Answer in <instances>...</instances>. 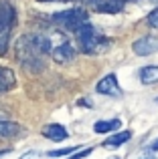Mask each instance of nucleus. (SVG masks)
I'll list each match as a JSON object with an SVG mask.
<instances>
[{
  "label": "nucleus",
  "instance_id": "f257e3e1",
  "mask_svg": "<svg viewBox=\"0 0 158 159\" xmlns=\"http://www.w3.org/2000/svg\"><path fill=\"white\" fill-rule=\"evenodd\" d=\"M51 52V39L45 34H24L16 43V57L27 70H43V57Z\"/></svg>",
  "mask_w": 158,
  "mask_h": 159
},
{
  "label": "nucleus",
  "instance_id": "f8f14e48",
  "mask_svg": "<svg viewBox=\"0 0 158 159\" xmlns=\"http://www.w3.org/2000/svg\"><path fill=\"white\" fill-rule=\"evenodd\" d=\"M91 8L97 12H110V14H114V12L122 10V2L120 0H95L91 4Z\"/></svg>",
  "mask_w": 158,
  "mask_h": 159
},
{
  "label": "nucleus",
  "instance_id": "20e7f679",
  "mask_svg": "<svg viewBox=\"0 0 158 159\" xmlns=\"http://www.w3.org/2000/svg\"><path fill=\"white\" fill-rule=\"evenodd\" d=\"M51 22L61 24V26L69 28V30H77V26H81L83 22H87V12H85V8L75 6V8H69V10L53 14Z\"/></svg>",
  "mask_w": 158,
  "mask_h": 159
},
{
  "label": "nucleus",
  "instance_id": "aec40b11",
  "mask_svg": "<svg viewBox=\"0 0 158 159\" xmlns=\"http://www.w3.org/2000/svg\"><path fill=\"white\" fill-rule=\"evenodd\" d=\"M39 2H73V0H39Z\"/></svg>",
  "mask_w": 158,
  "mask_h": 159
},
{
  "label": "nucleus",
  "instance_id": "f03ea898",
  "mask_svg": "<svg viewBox=\"0 0 158 159\" xmlns=\"http://www.w3.org/2000/svg\"><path fill=\"white\" fill-rule=\"evenodd\" d=\"M75 34L79 40V51L85 54H101V52H107V48L111 47V40L106 39L103 34H99L89 20L83 22L81 26H77Z\"/></svg>",
  "mask_w": 158,
  "mask_h": 159
},
{
  "label": "nucleus",
  "instance_id": "7ed1b4c3",
  "mask_svg": "<svg viewBox=\"0 0 158 159\" xmlns=\"http://www.w3.org/2000/svg\"><path fill=\"white\" fill-rule=\"evenodd\" d=\"M16 26V8L8 0H0V54H6L10 47V34Z\"/></svg>",
  "mask_w": 158,
  "mask_h": 159
},
{
  "label": "nucleus",
  "instance_id": "9b49d317",
  "mask_svg": "<svg viewBox=\"0 0 158 159\" xmlns=\"http://www.w3.org/2000/svg\"><path fill=\"white\" fill-rule=\"evenodd\" d=\"M132 139V131H120V133H111V137H107L106 141L101 143V147L106 149H116L120 145H124L126 141Z\"/></svg>",
  "mask_w": 158,
  "mask_h": 159
},
{
  "label": "nucleus",
  "instance_id": "39448f33",
  "mask_svg": "<svg viewBox=\"0 0 158 159\" xmlns=\"http://www.w3.org/2000/svg\"><path fill=\"white\" fill-rule=\"evenodd\" d=\"M51 39V58L55 62H59V65H65V62H71L73 58H75V47H73L71 43L67 40V36L59 34L57 36V40H53V36H49Z\"/></svg>",
  "mask_w": 158,
  "mask_h": 159
},
{
  "label": "nucleus",
  "instance_id": "423d86ee",
  "mask_svg": "<svg viewBox=\"0 0 158 159\" xmlns=\"http://www.w3.org/2000/svg\"><path fill=\"white\" fill-rule=\"evenodd\" d=\"M132 51L138 54V57H150V54H154L158 51V36L146 34L142 39H138L132 44Z\"/></svg>",
  "mask_w": 158,
  "mask_h": 159
},
{
  "label": "nucleus",
  "instance_id": "1a4fd4ad",
  "mask_svg": "<svg viewBox=\"0 0 158 159\" xmlns=\"http://www.w3.org/2000/svg\"><path fill=\"white\" fill-rule=\"evenodd\" d=\"M16 87V77L8 66L0 65V93H8Z\"/></svg>",
  "mask_w": 158,
  "mask_h": 159
},
{
  "label": "nucleus",
  "instance_id": "dca6fc26",
  "mask_svg": "<svg viewBox=\"0 0 158 159\" xmlns=\"http://www.w3.org/2000/svg\"><path fill=\"white\" fill-rule=\"evenodd\" d=\"M148 24H150L152 28H158V8L154 12H150V16H148Z\"/></svg>",
  "mask_w": 158,
  "mask_h": 159
},
{
  "label": "nucleus",
  "instance_id": "a211bd4d",
  "mask_svg": "<svg viewBox=\"0 0 158 159\" xmlns=\"http://www.w3.org/2000/svg\"><path fill=\"white\" fill-rule=\"evenodd\" d=\"M37 155H39L37 151H28V153H24V155L20 157V159H37Z\"/></svg>",
  "mask_w": 158,
  "mask_h": 159
},
{
  "label": "nucleus",
  "instance_id": "0eeeda50",
  "mask_svg": "<svg viewBox=\"0 0 158 159\" xmlns=\"http://www.w3.org/2000/svg\"><path fill=\"white\" fill-rule=\"evenodd\" d=\"M95 91L101 95H107V97H122V89H120V83L116 75H106L101 81L97 83Z\"/></svg>",
  "mask_w": 158,
  "mask_h": 159
},
{
  "label": "nucleus",
  "instance_id": "412c9836",
  "mask_svg": "<svg viewBox=\"0 0 158 159\" xmlns=\"http://www.w3.org/2000/svg\"><path fill=\"white\" fill-rule=\"evenodd\" d=\"M120 2H132V0H120Z\"/></svg>",
  "mask_w": 158,
  "mask_h": 159
},
{
  "label": "nucleus",
  "instance_id": "ddd939ff",
  "mask_svg": "<svg viewBox=\"0 0 158 159\" xmlns=\"http://www.w3.org/2000/svg\"><path fill=\"white\" fill-rule=\"evenodd\" d=\"M122 127L120 119H107V121H95L93 123V131L95 133H116Z\"/></svg>",
  "mask_w": 158,
  "mask_h": 159
},
{
  "label": "nucleus",
  "instance_id": "6e6552de",
  "mask_svg": "<svg viewBox=\"0 0 158 159\" xmlns=\"http://www.w3.org/2000/svg\"><path fill=\"white\" fill-rule=\"evenodd\" d=\"M24 135V127L14 121L0 119V139H14V137Z\"/></svg>",
  "mask_w": 158,
  "mask_h": 159
},
{
  "label": "nucleus",
  "instance_id": "6ab92c4d",
  "mask_svg": "<svg viewBox=\"0 0 158 159\" xmlns=\"http://www.w3.org/2000/svg\"><path fill=\"white\" fill-rule=\"evenodd\" d=\"M150 151H158V139H156V141H152V143H150Z\"/></svg>",
  "mask_w": 158,
  "mask_h": 159
},
{
  "label": "nucleus",
  "instance_id": "4be33fe9",
  "mask_svg": "<svg viewBox=\"0 0 158 159\" xmlns=\"http://www.w3.org/2000/svg\"><path fill=\"white\" fill-rule=\"evenodd\" d=\"M114 159H118V157H114Z\"/></svg>",
  "mask_w": 158,
  "mask_h": 159
},
{
  "label": "nucleus",
  "instance_id": "9d476101",
  "mask_svg": "<svg viewBox=\"0 0 158 159\" xmlns=\"http://www.w3.org/2000/svg\"><path fill=\"white\" fill-rule=\"evenodd\" d=\"M43 135L47 137V139H51V141H63V139L69 137V133H67V129H65L63 125L51 123V125H47V127L43 129Z\"/></svg>",
  "mask_w": 158,
  "mask_h": 159
},
{
  "label": "nucleus",
  "instance_id": "4468645a",
  "mask_svg": "<svg viewBox=\"0 0 158 159\" xmlns=\"http://www.w3.org/2000/svg\"><path fill=\"white\" fill-rule=\"evenodd\" d=\"M140 81L144 85H154L158 83V65H148L140 70Z\"/></svg>",
  "mask_w": 158,
  "mask_h": 159
},
{
  "label": "nucleus",
  "instance_id": "2eb2a0df",
  "mask_svg": "<svg viewBox=\"0 0 158 159\" xmlns=\"http://www.w3.org/2000/svg\"><path fill=\"white\" fill-rule=\"evenodd\" d=\"M77 145H71V147H63V149H55V151L49 153V157H63V155H69V153H75L77 151Z\"/></svg>",
  "mask_w": 158,
  "mask_h": 159
},
{
  "label": "nucleus",
  "instance_id": "f3484780",
  "mask_svg": "<svg viewBox=\"0 0 158 159\" xmlns=\"http://www.w3.org/2000/svg\"><path fill=\"white\" fill-rule=\"evenodd\" d=\"M89 153H91V147H85L83 151L75 153V155H73V157H69V159H83V157H87V155H89Z\"/></svg>",
  "mask_w": 158,
  "mask_h": 159
}]
</instances>
